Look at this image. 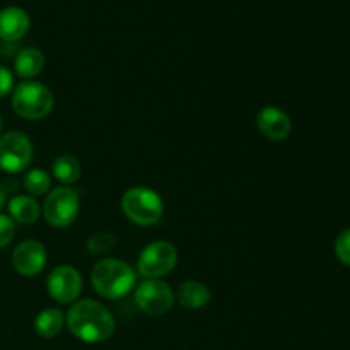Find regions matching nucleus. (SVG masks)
I'll list each match as a JSON object with an SVG mask.
<instances>
[{
    "instance_id": "5701e85b",
    "label": "nucleus",
    "mask_w": 350,
    "mask_h": 350,
    "mask_svg": "<svg viewBox=\"0 0 350 350\" xmlns=\"http://www.w3.org/2000/svg\"><path fill=\"white\" fill-rule=\"evenodd\" d=\"M5 200H7V190L5 187L0 183V211H2V207L5 205Z\"/></svg>"
},
{
    "instance_id": "6e6552de",
    "label": "nucleus",
    "mask_w": 350,
    "mask_h": 350,
    "mask_svg": "<svg viewBox=\"0 0 350 350\" xmlns=\"http://www.w3.org/2000/svg\"><path fill=\"white\" fill-rule=\"evenodd\" d=\"M34 156L33 142L23 132H7L0 135V170L3 173H23Z\"/></svg>"
},
{
    "instance_id": "f03ea898",
    "label": "nucleus",
    "mask_w": 350,
    "mask_h": 350,
    "mask_svg": "<svg viewBox=\"0 0 350 350\" xmlns=\"http://www.w3.org/2000/svg\"><path fill=\"white\" fill-rule=\"evenodd\" d=\"M137 270L118 258H101L91 270V284L98 296L116 301L126 297L137 284Z\"/></svg>"
},
{
    "instance_id": "6ab92c4d",
    "label": "nucleus",
    "mask_w": 350,
    "mask_h": 350,
    "mask_svg": "<svg viewBox=\"0 0 350 350\" xmlns=\"http://www.w3.org/2000/svg\"><path fill=\"white\" fill-rule=\"evenodd\" d=\"M116 246V236L109 231L94 232L88 239V252L92 255H105Z\"/></svg>"
},
{
    "instance_id": "f3484780",
    "label": "nucleus",
    "mask_w": 350,
    "mask_h": 350,
    "mask_svg": "<svg viewBox=\"0 0 350 350\" xmlns=\"http://www.w3.org/2000/svg\"><path fill=\"white\" fill-rule=\"evenodd\" d=\"M51 174L64 187H70V185L77 183L81 178V163L72 154H62V156L55 157L53 164H51Z\"/></svg>"
},
{
    "instance_id": "dca6fc26",
    "label": "nucleus",
    "mask_w": 350,
    "mask_h": 350,
    "mask_svg": "<svg viewBox=\"0 0 350 350\" xmlns=\"http://www.w3.org/2000/svg\"><path fill=\"white\" fill-rule=\"evenodd\" d=\"M65 327V313L58 308H44L34 318V332L41 338H55Z\"/></svg>"
},
{
    "instance_id": "20e7f679",
    "label": "nucleus",
    "mask_w": 350,
    "mask_h": 350,
    "mask_svg": "<svg viewBox=\"0 0 350 350\" xmlns=\"http://www.w3.org/2000/svg\"><path fill=\"white\" fill-rule=\"evenodd\" d=\"M122 211L130 222L140 228L157 224L164 214L163 197L149 187H133L123 193Z\"/></svg>"
},
{
    "instance_id": "7ed1b4c3",
    "label": "nucleus",
    "mask_w": 350,
    "mask_h": 350,
    "mask_svg": "<svg viewBox=\"0 0 350 350\" xmlns=\"http://www.w3.org/2000/svg\"><path fill=\"white\" fill-rule=\"evenodd\" d=\"M55 96L48 85L36 81H23L12 91V108L17 116L29 122L43 120L53 111Z\"/></svg>"
},
{
    "instance_id": "b1692460",
    "label": "nucleus",
    "mask_w": 350,
    "mask_h": 350,
    "mask_svg": "<svg viewBox=\"0 0 350 350\" xmlns=\"http://www.w3.org/2000/svg\"><path fill=\"white\" fill-rule=\"evenodd\" d=\"M0 135H2V116H0Z\"/></svg>"
},
{
    "instance_id": "a211bd4d",
    "label": "nucleus",
    "mask_w": 350,
    "mask_h": 350,
    "mask_svg": "<svg viewBox=\"0 0 350 350\" xmlns=\"http://www.w3.org/2000/svg\"><path fill=\"white\" fill-rule=\"evenodd\" d=\"M23 183L31 197H43V195H48V191L51 190L50 173L41 170V167H34V170L27 171L23 178Z\"/></svg>"
},
{
    "instance_id": "4be33fe9",
    "label": "nucleus",
    "mask_w": 350,
    "mask_h": 350,
    "mask_svg": "<svg viewBox=\"0 0 350 350\" xmlns=\"http://www.w3.org/2000/svg\"><path fill=\"white\" fill-rule=\"evenodd\" d=\"M10 91H14V75L0 65V98H5Z\"/></svg>"
},
{
    "instance_id": "aec40b11",
    "label": "nucleus",
    "mask_w": 350,
    "mask_h": 350,
    "mask_svg": "<svg viewBox=\"0 0 350 350\" xmlns=\"http://www.w3.org/2000/svg\"><path fill=\"white\" fill-rule=\"evenodd\" d=\"M334 250L338 262L344 263L345 267H350V228L344 229V231L337 236Z\"/></svg>"
},
{
    "instance_id": "f8f14e48",
    "label": "nucleus",
    "mask_w": 350,
    "mask_h": 350,
    "mask_svg": "<svg viewBox=\"0 0 350 350\" xmlns=\"http://www.w3.org/2000/svg\"><path fill=\"white\" fill-rule=\"evenodd\" d=\"M31 19L21 7L10 5L0 10V40L14 43L24 38L29 31Z\"/></svg>"
},
{
    "instance_id": "423d86ee",
    "label": "nucleus",
    "mask_w": 350,
    "mask_h": 350,
    "mask_svg": "<svg viewBox=\"0 0 350 350\" xmlns=\"http://www.w3.org/2000/svg\"><path fill=\"white\" fill-rule=\"evenodd\" d=\"M178 265V250L164 239L144 246L137 258V272L146 279H163Z\"/></svg>"
},
{
    "instance_id": "2eb2a0df",
    "label": "nucleus",
    "mask_w": 350,
    "mask_h": 350,
    "mask_svg": "<svg viewBox=\"0 0 350 350\" xmlns=\"http://www.w3.org/2000/svg\"><path fill=\"white\" fill-rule=\"evenodd\" d=\"M44 68V55L38 48H23L14 58V70L21 79H33L40 75Z\"/></svg>"
},
{
    "instance_id": "412c9836",
    "label": "nucleus",
    "mask_w": 350,
    "mask_h": 350,
    "mask_svg": "<svg viewBox=\"0 0 350 350\" xmlns=\"http://www.w3.org/2000/svg\"><path fill=\"white\" fill-rule=\"evenodd\" d=\"M16 236V222L5 214H0V250L10 245Z\"/></svg>"
},
{
    "instance_id": "9d476101",
    "label": "nucleus",
    "mask_w": 350,
    "mask_h": 350,
    "mask_svg": "<svg viewBox=\"0 0 350 350\" xmlns=\"http://www.w3.org/2000/svg\"><path fill=\"white\" fill-rule=\"evenodd\" d=\"M46 248L38 239H26L12 252V267L19 275L36 277L46 267Z\"/></svg>"
},
{
    "instance_id": "ddd939ff",
    "label": "nucleus",
    "mask_w": 350,
    "mask_h": 350,
    "mask_svg": "<svg viewBox=\"0 0 350 350\" xmlns=\"http://www.w3.org/2000/svg\"><path fill=\"white\" fill-rule=\"evenodd\" d=\"M178 303L188 310H200L211 303V291L198 280H185L180 284L174 294Z\"/></svg>"
},
{
    "instance_id": "1a4fd4ad",
    "label": "nucleus",
    "mask_w": 350,
    "mask_h": 350,
    "mask_svg": "<svg viewBox=\"0 0 350 350\" xmlns=\"http://www.w3.org/2000/svg\"><path fill=\"white\" fill-rule=\"evenodd\" d=\"M48 296L60 304H74L82 293V275L75 267L58 265L46 277Z\"/></svg>"
},
{
    "instance_id": "f257e3e1",
    "label": "nucleus",
    "mask_w": 350,
    "mask_h": 350,
    "mask_svg": "<svg viewBox=\"0 0 350 350\" xmlns=\"http://www.w3.org/2000/svg\"><path fill=\"white\" fill-rule=\"evenodd\" d=\"M68 332L85 344H101L115 334L116 321L105 304L94 299L75 301L65 313Z\"/></svg>"
},
{
    "instance_id": "0eeeda50",
    "label": "nucleus",
    "mask_w": 350,
    "mask_h": 350,
    "mask_svg": "<svg viewBox=\"0 0 350 350\" xmlns=\"http://www.w3.org/2000/svg\"><path fill=\"white\" fill-rule=\"evenodd\" d=\"M133 301L142 313L149 317H163L174 306L173 289L163 279H146L135 287Z\"/></svg>"
},
{
    "instance_id": "39448f33",
    "label": "nucleus",
    "mask_w": 350,
    "mask_h": 350,
    "mask_svg": "<svg viewBox=\"0 0 350 350\" xmlns=\"http://www.w3.org/2000/svg\"><path fill=\"white\" fill-rule=\"evenodd\" d=\"M81 211V200L74 188L58 187L48 191L41 207L43 217L51 228L64 229L74 224Z\"/></svg>"
},
{
    "instance_id": "9b49d317",
    "label": "nucleus",
    "mask_w": 350,
    "mask_h": 350,
    "mask_svg": "<svg viewBox=\"0 0 350 350\" xmlns=\"http://www.w3.org/2000/svg\"><path fill=\"white\" fill-rule=\"evenodd\" d=\"M256 126L265 139L280 142L291 135L293 122L284 109L277 106H263L256 115Z\"/></svg>"
},
{
    "instance_id": "4468645a",
    "label": "nucleus",
    "mask_w": 350,
    "mask_h": 350,
    "mask_svg": "<svg viewBox=\"0 0 350 350\" xmlns=\"http://www.w3.org/2000/svg\"><path fill=\"white\" fill-rule=\"evenodd\" d=\"M9 217L17 224H34L40 219L41 205L31 195H16L9 200Z\"/></svg>"
}]
</instances>
